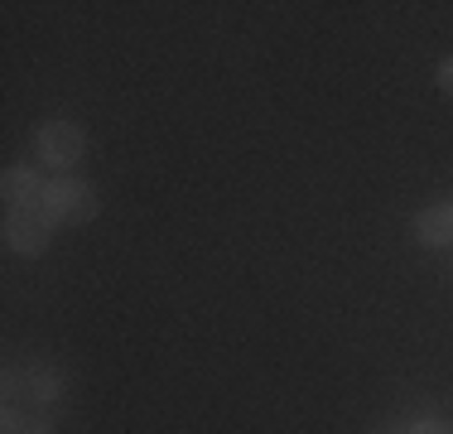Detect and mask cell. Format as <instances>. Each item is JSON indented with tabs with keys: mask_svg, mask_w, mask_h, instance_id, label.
Listing matches in <instances>:
<instances>
[{
	"mask_svg": "<svg viewBox=\"0 0 453 434\" xmlns=\"http://www.w3.org/2000/svg\"><path fill=\"white\" fill-rule=\"evenodd\" d=\"M96 189L88 179H73V174H58V179H49L44 189V203H39V213L49 217L53 227H82L96 217Z\"/></svg>",
	"mask_w": 453,
	"mask_h": 434,
	"instance_id": "obj_1",
	"label": "cell"
},
{
	"mask_svg": "<svg viewBox=\"0 0 453 434\" xmlns=\"http://www.w3.org/2000/svg\"><path fill=\"white\" fill-rule=\"evenodd\" d=\"M35 150H39V165L68 174V165H78L82 150H88V130H82L78 121H63V116H58V121H44V126H39Z\"/></svg>",
	"mask_w": 453,
	"mask_h": 434,
	"instance_id": "obj_2",
	"label": "cell"
},
{
	"mask_svg": "<svg viewBox=\"0 0 453 434\" xmlns=\"http://www.w3.org/2000/svg\"><path fill=\"white\" fill-rule=\"evenodd\" d=\"M5 246L15 256H44L49 252V232H53V222L39 208H10L5 213Z\"/></svg>",
	"mask_w": 453,
	"mask_h": 434,
	"instance_id": "obj_3",
	"label": "cell"
},
{
	"mask_svg": "<svg viewBox=\"0 0 453 434\" xmlns=\"http://www.w3.org/2000/svg\"><path fill=\"white\" fill-rule=\"evenodd\" d=\"M44 189L49 183L39 179L29 165H15V169H5V179H0V193H5V213L10 208H39L44 203Z\"/></svg>",
	"mask_w": 453,
	"mask_h": 434,
	"instance_id": "obj_4",
	"label": "cell"
},
{
	"mask_svg": "<svg viewBox=\"0 0 453 434\" xmlns=\"http://www.w3.org/2000/svg\"><path fill=\"white\" fill-rule=\"evenodd\" d=\"M415 242L453 246V203H429V208L415 213Z\"/></svg>",
	"mask_w": 453,
	"mask_h": 434,
	"instance_id": "obj_5",
	"label": "cell"
},
{
	"mask_svg": "<svg viewBox=\"0 0 453 434\" xmlns=\"http://www.w3.org/2000/svg\"><path fill=\"white\" fill-rule=\"evenodd\" d=\"M410 434H453V425H449V420H415Z\"/></svg>",
	"mask_w": 453,
	"mask_h": 434,
	"instance_id": "obj_6",
	"label": "cell"
},
{
	"mask_svg": "<svg viewBox=\"0 0 453 434\" xmlns=\"http://www.w3.org/2000/svg\"><path fill=\"white\" fill-rule=\"evenodd\" d=\"M5 434H35V430L25 425V420H19V410H15V406H5Z\"/></svg>",
	"mask_w": 453,
	"mask_h": 434,
	"instance_id": "obj_7",
	"label": "cell"
},
{
	"mask_svg": "<svg viewBox=\"0 0 453 434\" xmlns=\"http://www.w3.org/2000/svg\"><path fill=\"white\" fill-rule=\"evenodd\" d=\"M439 92H444V97H453V58H444V63H439Z\"/></svg>",
	"mask_w": 453,
	"mask_h": 434,
	"instance_id": "obj_8",
	"label": "cell"
}]
</instances>
